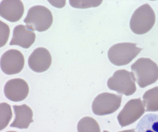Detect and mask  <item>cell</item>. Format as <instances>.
<instances>
[{
  "label": "cell",
  "mask_w": 158,
  "mask_h": 132,
  "mask_svg": "<svg viewBox=\"0 0 158 132\" xmlns=\"http://www.w3.org/2000/svg\"><path fill=\"white\" fill-rule=\"evenodd\" d=\"M138 85L141 88L154 84L158 80V67L149 58H141L131 65Z\"/></svg>",
  "instance_id": "cell-1"
},
{
  "label": "cell",
  "mask_w": 158,
  "mask_h": 132,
  "mask_svg": "<svg viewBox=\"0 0 158 132\" xmlns=\"http://www.w3.org/2000/svg\"><path fill=\"white\" fill-rule=\"evenodd\" d=\"M27 28L32 31H46L52 25L53 17L51 11L43 6H34L29 10L23 21Z\"/></svg>",
  "instance_id": "cell-2"
},
{
  "label": "cell",
  "mask_w": 158,
  "mask_h": 132,
  "mask_svg": "<svg viewBox=\"0 0 158 132\" xmlns=\"http://www.w3.org/2000/svg\"><path fill=\"white\" fill-rule=\"evenodd\" d=\"M155 13L149 4H145L138 7L131 18L130 27L132 31L138 35L149 32L154 25Z\"/></svg>",
  "instance_id": "cell-3"
},
{
  "label": "cell",
  "mask_w": 158,
  "mask_h": 132,
  "mask_svg": "<svg viewBox=\"0 0 158 132\" xmlns=\"http://www.w3.org/2000/svg\"><path fill=\"white\" fill-rule=\"evenodd\" d=\"M136 44L122 43L111 47L108 52L109 60L113 64L120 66L127 65L139 54L142 48L136 46Z\"/></svg>",
  "instance_id": "cell-4"
},
{
  "label": "cell",
  "mask_w": 158,
  "mask_h": 132,
  "mask_svg": "<svg viewBox=\"0 0 158 132\" xmlns=\"http://www.w3.org/2000/svg\"><path fill=\"white\" fill-rule=\"evenodd\" d=\"M135 81L132 72L124 69L118 70L108 79L107 85L109 89L118 93L130 96L136 90Z\"/></svg>",
  "instance_id": "cell-5"
},
{
  "label": "cell",
  "mask_w": 158,
  "mask_h": 132,
  "mask_svg": "<svg viewBox=\"0 0 158 132\" xmlns=\"http://www.w3.org/2000/svg\"><path fill=\"white\" fill-rule=\"evenodd\" d=\"M122 95L103 93L98 95L92 105L93 113L98 116L110 114L114 113L121 106Z\"/></svg>",
  "instance_id": "cell-6"
},
{
  "label": "cell",
  "mask_w": 158,
  "mask_h": 132,
  "mask_svg": "<svg viewBox=\"0 0 158 132\" xmlns=\"http://www.w3.org/2000/svg\"><path fill=\"white\" fill-rule=\"evenodd\" d=\"M140 98L131 100L123 107L117 118L122 127L131 125L139 119L145 112Z\"/></svg>",
  "instance_id": "cell-7"
},
{
  "label": "cell",
  "mask_w": 158,
  "mask_h": 132,
  "mask_svg": "<svg viewBox=\"0 0 158 132\" xmlns=\"http://www.w3.org/2000/svg\"><path fill=\"white\" fill-rule=\"evenodd\" d=\"M24 63V56L20 52L10 50L5 52L1 58V69L7 75L17 74L22 70Z\"/></svg>",
  "instance_id": "cell-8"
},
{
  "label": "cell",
  "mask_w": 158,
  "mask_h": 132,
  "mask_svg": "<svg viewBox=\"0 0 158 132\" xmlns=\"http://www.w3.org/2000/svg\"><path fill=\"white\" fill-rule=\"evenodd\" d=\"M4 94L7 98L12 101L19 102L27 97L29 88L27 83L20 78L9 80L5 85Z\"/></svg>",
  "instance_id": "cell-9"
},
{
  "label": "cell",
  "mask_w": 158,
  "mask_h": 132,
  "mask_svg": "<svg viewBox=\"0 0 158 132\" xmlns=\"http://www.w3.org/2000/svg\"><path fill=\"white\" fill-rule=\"evenodd\" d=\"M28 63L29 68L33 71L38 73L45 72L52 64L51 53L45 48H37L29 57Z\"/></svg>",
  "instance_id": "cell-10"
},
{
  "label": "cell",
  "mask_w": 158,
  "mask_h": 132,
  "mask_svg": "<svg viewBox=\"0 0 158 132\" xmlns=\"http://www.w3.org/2000/svg\"><path fill=\"white\" fill-rule=\"evenodd\" d=\"M24 10L23 4L20 1H3L0 4V15L10 22L20 20Z\"/></svg>",
  "instance_id": "cell-11"
},
{
  "label": "cell",
  "mask_w": 158,
  "mask_h": 132,
  "mask_svg": "<svg viewBox=\"0 0 158 132\" xmlns=\"http://www.w3.org/2000/svg\"><path fill=\"white\" fill-rule=\"evenodd\" d=\"M35 39L36 35L33 31L30 30L26 26L20 24L14 28L12 38L9 45L28 48L32 45Z\"/></svg>",
  "instance_id": "cell-12"
},
{
  "label": "cell",
  "mask_w": 158,
  "mask_h": 132,
  "mask_svg": "<svg viewBox=\"0 0 158 132\" xmlns=\"http://www.w3.org/2000/svg\"><path fill=\"white\" fill-rule=\"evenodd\" d=\"M13 107L15 118L10 126L21 129L28 128L30 124L34 122L31 109L26 104L14 105Z\"/></svg>",
  "instance_id": "cell-13"
},
{
  "label": "cell",
  "mask_w": 158,
  "mask_h": 132,
  "mask_svg": "<svg viewBox=\"0 0 158 132\" xmlns=\"http://www.w3.org/2000/svg\"><path fill=\"white\" fill-rule=\"evenodd\" d=\"M136 130V132H158V115H145L138 122Z\"/></svg>",
  "instance_id": "cell-14"
},
{
  "label": "cell",
  "mask_w": 158,
  "mask_h": 132,
  "mask_svg": "<svg viewBox=\"0 0 158 132\" xmlns=\"http://www.w3.org/2000/svg\"><path fill=\"white\" fill-rule=\"evenodd\" d=\"M146 112L158 111V86L147 91L143 96Z\"/></svg>",
  "instance_id": "cell-15"
},
{
  "label": "cell",
  "mask_w": 158,
  "mask_h": 132,
  "mask_svg": "<svg viewBox=\"0 0 158 132\" xmlns=\"http://www.w3.org/2000/svg\"><path fill=\"white\" fill-rule=\"evenodd\" d=\"M78 132H101L97 121L90 117H86L79 121L77 125Z\"/></svg>",
  "instance_id": "cell-16"
},
{
  "label": "cell",
  "mask_w": 158,
  "mask_h": 132,
  "mask_svg": "<svg viewBox=\"0 0 158 132\" xmlns=\"http://www.w3.org/2000/svg\"><path fill=\"white\" fill-rule=\"evenodd\" d=\"M1 130L6 128L12 117L10 105L6 102L1 104Z\"/></svg>",
  "instance_id": "cell-17"
},
{
  "label": "cell",
  "mask_w": 158,
  "mask_h": 132,
  "mask_svg": "<svg viewBox=\"0 0 158 132\" xmlns=\"http://www.w3.org/2000/svg\"><path fill=\"white\" fill-rule=\"evenodd\" d=\"M1 46L2 47L6 44L9 36L10 28L9 26L1 21Z\"/></svg>",
  "instance_id": "cell-18"
},
{
  "label": "cell",
  "mask_w": 158,
  "mask_h": 132,
  "mask_svg": "<svg viewBox=\"0 0 158 132\" xmlns=\"http://www.w3.org/2000/svg\"><path fill=\"white\" fill-rule=\"evenodd\" d=\"M118 132H136L135 129H131L129 130H125L124 131H119Z\"/></svg>",
  "instance_id": "cell-19"
},
{
  "label": "cell",
  "mask_w": 158,
  "mask_h": 132,
  "mask_svg": "<svg viewBox=\"0 0 158 132\" xmlns=\"http://www.w3.org/2000/svg\"><path fill=\"white\" fill-rule=\"evenodd\" d=\"M6 132H17V131H7Z\"/></svg>",
  "instance_id": "cell-20"
},
{
  "label": "cell",
  "mask_w": 158,
  "mask_h": 132,
  "mask_svg": "<svg viewBox=\"0 0 158 132\" xmlns=\"http://www.w3.org/2000/svg\"><path fill=\"white\" fill-rule=\"evenodd\" d=\"M103 132H109L108 131H107L105 130V131H103Z\"/></svg>",
  "instance_id": "cell-21"
}]
</instances>
